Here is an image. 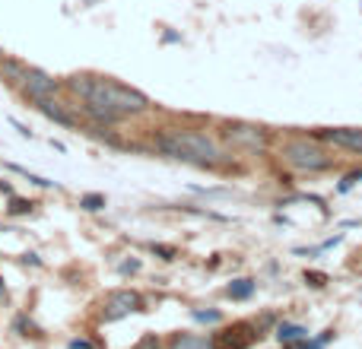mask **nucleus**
<instances>
[{
  "mask_svg": "<svg viewBox=\"0 0 362 349\" xmlns=\"http://www.w3.org/2000/svg\"><path fill=\"white\" fill-rule=\"evenodd\" d=\"M152 149L171 162L197 165V169H229L232 152L222 146L219 137L207 130H191V127H162L152 133Z\"/></svg>",
  "mask_w": 362,
  "mask_h": 349,
  "instance_id": "obj_1",
  "label": "nucleus"
},
{
  "mask_svg": "<svg viewBox=\"0 0 362 349\" xmlns=\"http://www.w3.org/2000/svg\"><path fill=\"white\" fill-rule=\"evenodd\" d=\"M64 89L73 92L80 102L102 105V108H108V111L121 114L124 121L137 118V114H146L152 108L146 92L114 80V76H102V73H73L70 80H64Z\"/></svg>",
  "mask_w": 362,
  "mask_h": 349,
  "instance_id": "obj_2",
  "label": "nucleus"
},
{
  "mask_svg": "<svg viewBox=\"0 0 362 349\" xmlns=\"http://www.w3.org/2000/svg\"><path fill=\"white\" fill-rule=\"evenodd\" d=\"M279 159L289 169L305 171V175H318V171L334 169V156L321 146V140L315 137H289L279 146Z\"/></svg>",
  "mask_w": 362,
  "mask_h": 349,
  "instance_id": "obj_3",
  "label": "nucleus"
},
{
  "mask_svg": "<svg viewBox=\"0 0 362 349\" xmlns=\"http://www.w3.org/2000/svg\"><path fill=\"white\" fill-rule=\"evenodd\" d=\"M216 137L222 146L232 149H264L273 140V130L264 124H251V121H219L216 124Z\"/></svg>",
  "mask_w": 362,
  "mask_h": 349,
  "instance_id": "obj_4",
  "label": "nucleus"
},
{
  "mask_svg": "<svg viewBox=\"0 0 362 349\" xmlns=\"http://www.w3.org/2000/svg\"><path fill=\"white\" fill-rule=\"evenodd\" d=\"M61 89H64V80L51 76L48 70H42V67H29V76H25V82L16 89V92L25 99V105L35 108L42 99H54V95H61Z\"/></svg>",
  "mask_w": 362,
  "mask_h": 349,
  "instance_id": "obj_5",
  "label": "nucleus"
},
{
  "mask_svg": "<svg viewBox=\"0 0 362 349\" xmlns=\"http://www.w3.org/2000/svg\"><path fill=\"white\" fill-rule=\"evenodd\" d=\"M140 311H146V302L137 289H114L102 302V317L105 321H121V317L140 314Z\"/></svg>",
  "mask_w": 362,
  "mask_h": 349,
  "instance_id": "obj_6",
  "label": "nucleus"
},
{
  "mask_svg": "<svg viewBox=\"0 0 362 349\" xmlns=\"http://www.w3.org/2000/svg\"><path fill=\"white\" fill-rule=\"evenodd\" d=\"M311 137L334 146V149H346L362 156V127H318Z\"/></svg>",
  "mask_w": 362,
  "mask_h": 349,
  "instance_id": "obj_7",
  "label": "nucleus"
},
{
  "mask_svg": "<svg viewBox=\"0 0 362 349\" xmlns=\"http://www.w3.org/2000/svg\"><path fill=\"white\" fill-rule=\"evenodd\" d=\"M38 111L44 114L48 121H54V124H61V127H67V130H80V114H76V105L73 102H64L61 95H54V99H42L38 102Z\"/></svg>",
  "mask_w": 362,
  "mask_h": 349,
  "instance_id": "obj_8",
  "label": "nucleus"
},
{
  "mask_svg": "<svg viewBox=\"0 0 362 349\" xmlns=\"http://www.w3.org/2000/svg\"><path fill=\"white\" fill-rule=\"evenodd\" d=\"M29 76V63L19 61L13 54H0V82H6L10 89H19Z\"/></svg>",
  "mask_w": 362,
  "mask_h": 349,
  "instance_id": "obj_9",
  "label": "nucleus"
},
{
  "mask_svg": "<svg viewBox=\"0 0 362 349\" xmlns=\"http://www.w3.org/2000/svg\"><path fill=\"white\" fill-rule=\"evenodd\" d=\"M169 349H222L213 336H197V333H175L169 340Z\"/></svg>",
  "mask_w": 362,
  "mask_h": 349,
  "instance_id": "obj_10",
  "label": "nucleus"
},
{
  "mask_svg": "<svg viewBox=\"0 0 362 349\" xmlns=\"http://www.w3.org/2000/svg\"><path fill=\"white\" fill-rule=\"evenodd\" d=\"M273 333H277V340L283 343V346H296V343L308 340V327H302V324H289V321L277 324V327H273Z\"/></svg>",
  "mask_w": 362,
  "mask_h": 349,
  "instance_id": "obj_11",
  "label": "nucleus"
},
{
  "mask_svg": "<svg viewBox=\"0 0 362 349\" xmlns=\"http://www.w3.org/2000/svg\"><path fill=\"white\" fill-rule=\"evenodd\" d=\"M258 292V279H232V283L226 286V295L232 298V302H248V298Z\"/></svg>",
  "mask_w": 362,
  "mask_h": 349,
  "instance_id": "obj_12",
  "label": "nucleus"
},
{
  "mask_svg": "<svg viewBox=\"0 0 362 349\" xmlns=\"http://www.w3.org/2000/svg\"><path fill=\"white\" fill-rule=\"evenodd\" d=\"M35 207H38L35 200L13 194V197H10V203H6V216H32V213H35Z\"/></svg>",
  "mask_w": 362,
  "mask_h": 349,
  "instance_id": "obj_13",
  "label": "nucleus"
},
{
  "mask_svg": "<svg viewBox=\"0 0 362 349\" xmlns=\"http://www.w3.org/2000/svg\"><path fill=\"white\" fill-rule=\"evenodd\" d=\"M105 207H108L105 194H83L80 197V209H86V213H102Z\"/></svg>",
  "mask_w": 362,
  "mask_h": 349,
  "instance_id": "obj_14",
  "label": "nucleus"
},
{
  "mask_svg": "<svg viewBox=\"0 0 362 349\" xmlns=\"http://www.w3.org/2000/svg\"><path fill=\"white\" fill-rule=\"evenodd\" d=\"M6 169L16 171V175H23V178H29L32 184H38V188H54V190H57V181H48V178H42V175H32V171H29V169H23V165L6 162Z\"/></svg>",
  "mask_w": 362,
  "mask_h": 349,
  "instance_id": "obj_15",
  "label": "nucleus"
},
{
  "mask_svg": "<svg viewBox=\"0 0 362 349\" xmlns=\"http://www.w3.org/2000/svg\"><path fill=\"white\" fill-rule=\"evenodd\" d=\"M191 317H194L197 324H219L222 321V311L219 308H194V311H191Z\"/></svg>",
  "mask_w": 362,
  "mask_h": 349,
  "instance_id": "obj_16",
  "label": "nucleus"
},
{
  "mask_svg": "<svg viewBox=\"0 0 362 349\" xmlns=\"http://www.w3.org/2000/svg\"><path fill=\"white\" fill-rule=\"evenodd\" d=\"M305 286H311V289H324V286H327V273L305 270Z\"/></svg>",
  "mask_w": 362,
  "mask_h": 349,
  "instance_id": "obj_17",
  "label": "nucleus"
},
{
  "mask_svg": "<svg viewBox=\"0 0 362 349\" xmlns=\"http://www.w3.org/2000/svg\"><path fill=\"white\" fill-rule=\"evenodd\" d=\"M140 267H143L140 264V257H127V260H121L118 264V273L121 276H133V273H140Z\"/></svg>",
  "mask_w": 362,
  "mask_h": 349,
  "instance_id": "obj_18",
  "label": "nucleus"
},
{
  "mask_svg": "<svg viewBox=\"0 0 362 349\" xmlns=\"http://www.w3.org/2000/svg\"><path fill=\"white\" fill-rule=\"evenodd\" d=\"M356 184H362V171H349V175L337 184V190H340V194H346V190H353Z\"/></svg>",
  "mask_w": 362,
  "mask_h": 349,
  "instance_id": "obj_19",
  "label": "nucleus"
},
{
  "mask_svg": "<svg viewBox=\"0 0 362 349\" xmlns=\"http://www.w3.org/2000/svg\"><path fill=\"white\" fill-rule=\"evenodd\" d=\"M150 251L159 254L162 260H175L178 257V247H171V245H150Z\"/></svg>",
  "mask_w": 362,
  "mask_h": 349,
  "instance_id": "obj_20",
  "label": "nucleus"
},
{
  "mask_svg": "<svg viewBox=\"0 0 362 349\" xmlns=\"http://www.w3.org/2000/svg\"><path fill=\"white\" fill-rule=\"evenodd\" d=\"M13 330H16L19 336H29V330H35V327H32V321L25 314H19L16 321H13Z\"/></svg>",
  "mask_w": 362,
  "mask_h": 349,
  "instance_id": "obj_21",
  "label": "nucleus"
},
{
  "mask_svg": "<svg viewBox=\"0 0 362 349\" xmlns=\"http://www.w3.org/2000/svg\"><path fill=\"white\" fill-rule=\"evenodd\" d=\"M133 349H159V340H156V336H143V340H140Z\"/></svg>",
  "mask_w": 362,
  "mask_h": 349,
  "instance_id": "obj_22",
  "label": "nucleus"
},
{
  "mask_svg": "<svg viewBox=\"0 0 362 349\" xmlns=\"http://www.w3.org/2000/svg\"><path fill=\"white\" fill-rule=\"evenodd\" d=\"M298 349H324V343L321 340H311V336H308L305 343H298Z\"/></svg>",
  "mask_w": 362,
  "mask_h": 349,
  "instance_id": "obj_23",
  "label": "nucleus"
},
{
  "mask_svg": "<svg viewBox=\"0 0 362 349\" xmlns=\"http://www.w3.org/2000/svg\"><path fill=\"white\" fill-rule=\"evenodd\" d=\"M67 349H92V343H89V340H70Z\"/></svg>",
  "mask_w": 362,
  "mask_h": 349,
  "instance_id": "obj_24",
  "label": "nucleus"
},
{
  "mask_svg": "<svg viewBox=\"0 0 362 349\" xmlns=\"http://www.w3.org/2000/svg\"><path fill=\"white\" fill-rule=\"evenodd\" d=\"M162 42L165 44H175V42H181V35H178V32H162Z\"/></svg>",
  "mask_w": 362,
  "mask_h": 349,
  "instance_id": "obj_25",
  "label": "nucleus"
},
{
  "mask_svg": "<svg viewBox=\"0 0 362 349\" xmlns=\"http://www.w3.org/2000/svg\"><path fill=\"white\" fill-rule=\"evenodd\" d=\"M23 264H32V267H38L42 260H38V254H23Z\"/></svg>",
  "mask_w": 362,
  "mask_h": 349,
  "instance_id": "obj_26",
  "label": "nucleus"
},
{
  "mask_svg": "<svg viewBox=\"0 0 362 349\" xmlns=\"http://www.w3.org/2000/svg\"><path fill=\"white\" fill-rule=\"evenodd\" d=\"M315 340H321V343H324V346H327V343H330V340H334V330H324V333H321V336H315Z\"/></svg>",
  "mask_w": 362,
  "mask_h": 349,
  "instance_id": "obj_27",
  "label": "nucleus"
},
{
  "mask_svg": "<svg viewBox=\"0 0 362 349\" xmlns=\"http://www.w3.org/2000/svg\"><path fill=\"white\" fill-rule=\"evenodd\" d=\"M13 127H16V130L23 133V137H29V140H32V130H29V127H23V124H19V121H13Z\"/></svg>",
  "mask_w": 362,
  "mask_h": 349,
  "instance_id": "obj_28",
  "label": "nucleus"
},
{
  "mask_svg": "<svg viewBox=\"0 0 362 349\" xmlns=\"http://www.w3.org/2000/svg\"><path fill=\"white\" fill-rule=\"evenodd\" d=\"M0 190H4V194H10V197H13V184H10V181H0Z\"/></svg>",
  "mask_w": 362,
  "mask_h": 349,
  "instance_id": "obj_29",
  "label": "nucleus"
},
{
  "mask_svg": "<svg viewBox=\"0 0 362 349\" xmlns=\"http://www.w3.org/2000/svg\"><path fill=\"white\" fill-rule=\"evenodd\" d=\"M6 295V289H4V279H0V298H4Z\"/></svg>",
  "mask_w": 362,
  "mask_h": 349,
  "instance_id": "obj_30",
  "label": "nucleus"
},
{
  "mask_svg": "<svg viewBox=\"0 0 362 349\" xmlns=\"http://www.w3.org/2000/svg\"><path fill=\"white\" fill-rule=\"evenodd\" d=\"M286 349H296V346H286Z\"/></svg>",
  "mask_w": 362,
  "mask_h": 349,
  "instance_id": "obj_31",
  "label": "nucleus"
}]
</instances>
